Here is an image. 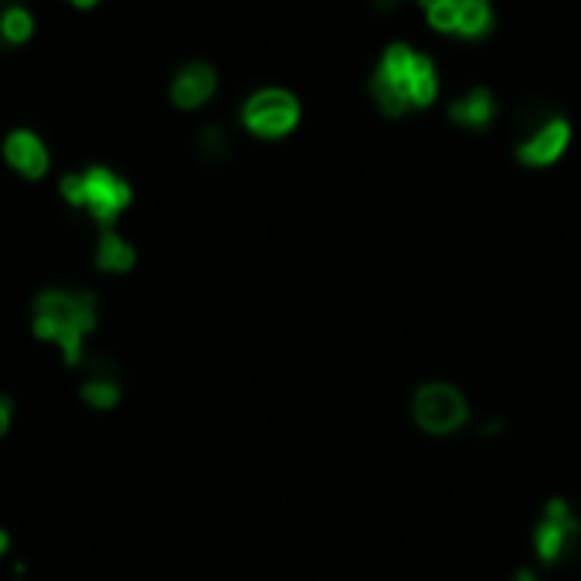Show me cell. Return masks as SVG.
<instances>
[{"label":"cell","mask_w":581,"mask_h":581,"mask_svg":"<svg viewBox=\"0 0 581 581\" xmlns=\"http://www.w3.org/2000/svg\"><path fill=\"white\" fill-rule=\"evenodd\" d=\"M371 96L384 116L398 119L408 109L432 106L435 96H439V75H435V65L429 58L395 41V45L384 48L381 65L374 68Z\"/></svg>","instance_id":"cell-1"},{"label":"cell","mask_w":581,"mask_h":581,"mask_svg":"<svg viewBox=\"0 0 581 581\" xmlns=\"http://www.w3.org/2000/svg\"><path fill=\"white\" fill-rule=\"evenodd\" d=\"M99 327V299L92 293H68V289H45L34 296L31 333L45 344L62 350L68 367H82L85 337Z\"/></svg>","instance_id":"cell-2"},{"label":"cell","mask_w":581,"mask_h":581,"mask_svg":"<svg viewBox=\"0 0 581 581\" xmlns=\"http://www.w3.org/2000/svg\"><path fill=\"white\" fill-rule=\"evenodd\" d=\"M62 198L72 208H85L102 228H113V221L133 204V187L109 167H89L82 174L62 177Z\"/></svg>","instance_id":"cell-3"},{"label":"cell","mask_w":581,"mask_h":581,"mask_svg":"<svg viewBox=\"0 0 581 581\" xmlns=\"http://www.w3.org/2000/svg\"><path fill=\"white\" fill-rule=\"evenodd\" d=\"M412 422L429 435H452L469 422V401L456 384L429 381L412 395Z\"/></svg>","instance_id":"cell-4"},{"label":"cell","mask_w":581,"mask_h":581,"mask_svg":"<svg viewBox=\"0 0 581 581\" xmlns=\"http://www.w3.org/2000/svg\"><path fill=\"white\" fill-rule=\"evenodd\" d=\"M418 4L439 34L476 41L493 31L490 0H418Z\"/></svg>","instance_id":"cell-5"},{"label":"cell","mask_w":581,"mask_h":581,"mask_svg":"<svg viewBox=\"0 0 581 581\" xmlns=\"http://www.w3.org/2000/svg\"><path fill=\"white\" fill-rule=\"evenodd\" d=\"M242 123L249 126V133L262 136V140H279V136L296 130L299 102L286 89H259L245 102Z\"/></svg>","instance_id":"cell-6"},{"label":"cell","mask_w":581,"mask_h":581,"mask_svg":"<svg viewBox=\"0 0 581 581\" xmlns=\"http://www.w3.org/2000/svg\"><path fill=\"white\" fill-rule=\"evenodd\" d=\"M581 537V520L571 510L568 500L554 497L544 503V517L541 524L534 527V554L544 565H558L565 554L575 548V541Z\"/></svg>","instance_id":"cell-7"},{"label":"cell","mask_w":581,"mask_h":581,"mask_svg":"<svg viewBox=\"0 0 581 581\" xmlns=\"http://www.w3.org/2000/svg\"><path fill=\"white\" fill-rule=\"evenodd\" d=\"M571 143V123L561 113L541 116L524 130L517 143V160L524 167H551L565 157Z\"/></svg>","instance_id":"cell-8"},{"label":"cell","mask_w":581,"mask_h":581,"mask_svg":"<svg viewBox=\"0 0 581 581\" xmlns=\"http://www.w3.org/2000/svg\"><path fill=\"white\" fill-rule=\"evenodd\" d=\"M215 89H218L215 68L204 62H191L174 75V82H170V102H174L177 109H198L215 96Z\"/></svg>","instance_id":"cell-9"},{"label":"cell","mask_w":581,"mask_h":581,"mask_svg":"<svg viewBox=\"0 0 581 581\" xmlns=\"http://www.w3.org/2000/svg\"><path fill=\"white\" fill-rule=\"evenodd\" d=\"M4 160L11 164L17 174L28 177V181H41L48 174L51 160H48V147L41 143V136H34L28 130H14L4 140Z\"/></svg>","instance_id":"cell-10"},{"label":"cell","mask_w":581,"mask_h":581,"mask_svg":"<svg viewBox=\"0 0 581 581\" xmlns=\"http://www.w3.org/2000/svg\"><path fill=\"white\" fill-rule=\"evenodd\" d=\"M449 119L456 126H466V130H476L483 133L486 126L497 119V99H493L490 89H473L466 92L463 99H456L449 106Z\"/></svg>","instance_id":"cell-11"},{"label":"cell","mask_w":581,"mask_h":581,"mask_svg":"<svg viewBox=\"0 0 581 581\" xmlns=\"http://www.w3.org/2000/svg\"><path fill=\"white\" fill-rule=\"evenodd\" d=\"M133 266H136V249H133V245L126 242V238L119 235L116 228H102L99 245H96V269L123 276V272H130Z\"/></svg>","instance_id":"cell-12"},{"label":"cell","mask_w":581,"mask_h":581,"mask_svg":"<svg viewBox=\"0 0 581 581\" xmlns=\"http://www.w3.org/2000/svg\"><path fill=\"white\" fill-rule=\"evenodd\" d=\"M79 395L85 405L96 408V412H109V408H116L119 401H123V384H119L106 367H96V371L82 381Z\"/></svg>","instance_id":"cell-13"},{"label":"cell","mask_w":581,"mask_h":581,"mask_svg":"<svg viewBox=\"0 0 581 581\" xmlns=\"http://www.w3.org/2000/svg\"><path fill=\"white\" fill-rule=\"evenodd\" d=\"M0 31H4V38L11 41V45H24V41L34 34V17L28 7H17L11 4L0 17Z\"/></svg>","instance_id":"cell-14"},{"label":"cell","mask_w":581,"mask_h":581,"mask_svg":"<svg viewBox=\"0 0 581 581\" xmlns=\"http://www.w3.org/2000/svg\"><path fill=\"white\" fill-rule=\"evenodd\" d=\"M201 153L208 160H225L228 153H232V147H228L225 133L218 130V126H208V130L201 133Z\"/></svg>","instance_id":"cell-15"},{"label":"cell","mask_w":581,"mask_h":581,"mask_svg":"<svg viewBox=\"0 0 581 581\" xmlns=\"http://www.w3.org/2000/svg\"><path fill=\"white\" fill-rule=\"evenodd\" d=\"M11 425H14V398L4 395L0 398V435L11 432Z\"/></svg>","instance_id":"cell-16"},{"label":"cell","mask_w":581,"mask_h":581,"mask_svg":"<svg viewBox=\"0 0 581 581\" xmlns=\"http://www.w3.org/2000/svg\"><path fill=\"white\" fill-rule=\"evenodd\" d=\"M371 4H374V11L391 14V11H398V7H401V0H371Z\"/></svg>","instance_id":"cell-17"},{"label":"cell","mask_w":581,"mask_h":581,"mask_svg":"<svg viewBox=\"0 0 581 581\" xmlns=\"http://www.w3.org/2000/svg\"><path fill=\"white\" fill-rule=\"evenodd\" d=\"M500 432H503V422H500V418H497V422H486L483 429H480L483 439H490V435H500Z\"/></svg>","instance_id":"cell-18"},{"label":"cell","mask_w":581,"mask_h":581,"mask_svg":"<svg viewBox=\"0 0 581 581\" xmlns=\"http://www.w3.org/2000/svg\"><path fill=\"white\" fill-rule=\"evenodd\" d=\"M514 581H541V575H537V571H531V568H520L517 575H514Z\"/></svg>","instance_id":"cell-19"},{"label":"cell","mask_w":581,"mask_h":581,"mask_svg":"<svg viewBox=\"0 0 581 581\" xmlns=\"http://www.w3.org/2000/svg\"><path fill=\"white\" fill-rule=\"evenodd\" d=\"M7 551H11V534L0 527V554H7Z\"/></svg>","instance_id":"cell-20"},{"label":"cell","mask_w":581,"mask_h":581,"mask_svg":"<svg viewBox=\"0 0 581 581\" xmlns=\"http://www.w3.org/2000/svg\"><path fill=\"white\" fill-rule=\"evenodd\" d=\"M68 4H75V7H96L99 0H68Z\"/></svg>","instance_id":"cell-21"}]
</instances>
